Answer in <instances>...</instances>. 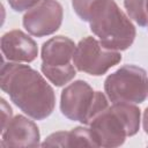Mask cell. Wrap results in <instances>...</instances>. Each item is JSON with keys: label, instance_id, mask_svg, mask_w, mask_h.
<instances>
[{"label": "cell", "instance_id": "6da1fadb", "mask_svg": "<svg viewBox=\"0 0 148 148\" xmlns=\"http://www.w3.org/2000/svg\"><path fill=\"white\" fill-rule=\"evenodd\" d=\"M0 87L15 105L32 119L43 120L54 110L53 88L29 65L3 61L0 71Z\"/></svg>", "mask_w": 148, "mask_h": 148}, {"label": "cell", "instance_id": "7a4b0ae2", "mask_svg": "<svg viewBox=\"0 0 148 148\" xmlns=\"http://www.w3.org/2000/svg\"><path fill=\"white\" fill-rule=\"evenodd\" d=\"M140 109L133 103H112L95 116L89 130L96 147L113 148L121 146L127 136H133L140 128Z\"/></svg>", "mask_w": 148, "mask_h": 148}, {"label": "cell", "instance_id": "3957f363", "mask_svg": "<svg viewBox=\"0 0 148 148\" xmlns=\"http://www.w3.org/2000/svg\"><path fill=\"white\" fill-rule=\"evenodd\" d=\"M90 30L108 49L125 51L132 46L136 30L114 0H105L89 21Z\"/></svg>", "mask_w": 148, "mask_h": 148}, {"label": "cell", "instance_id": "277c9868", "mask_svg": "<svg viewBox=\"0 0 148 148\" xmlns=\"http://www.w3.org/2000/svg\"><path fill=\"white\" fill-rule=\"evenodd\" d=\"M109 106L102 91H94L89 83L77 80L65 87L60 95V111L73 121L89 125L91 119Z\"/></svg>", "mask_w": 148, "mask_h": 148}, {"label": "cell", "instance_id": "5b68a950", "mask_svg": "<svg viewBox=\"0 0 148 148\" xmlns=\"http://www.w3.org/2000/svg\"><path fill=\"white\" fill-rule=\"evenodd\" d=\"M76 45L65 36H56L43 43L40 69L45 77L56 87H62L76 75V68L72 64Z\"/></svg>", "mask_w": 148, "mask_h": 148}, {"label": "cell", "instance_id": "8992f818", "mask_svg": "<svg viewBox=\"0 0 148 148\" xmlns=\"http://www.w3.org/2000/svg\"><path fill=\"white\" fill-rule=\"evenodd\" d=\"M104 90L112 103L140 104L148 97L147 72L135 65H124L105 79Z\"/></svg>", "mask_w": 148, "mask_h": 148}, {"label": "cell", "instance_id": "52a82bcc", "mask_svg": "<svg viewBox=\"0 0 148 148\" xmlns=\"http://www.w3.org/2000/svg\"><path fill=\"white\" fill-rule=\"evenodd\" d=\"M120 60L121 54L119 51L105 47L91 36L84 37L77 43L73 56L75 68L94 76L105 74L110 68L118 65Z\"/></svg>", "mask_w": 148, "mask_h": 148}, {"label": "cell", "instance_id": "ba28073f", "mask_svg": "<svg viewBox=\"0 0 148 148\" xmlns=\"http://www.w3.org/2000/svg\"><path fill=\"white\" fill-rule=\"evenodd\" d=\"M64 9L57 0H40L23 15L24 29L35 37H44L54 34L61 25Z\"/></svg>", "mask_w": 148, "mask_h": 148}, {"label": "cell", "instance_id": "9c48e42d", "mask_svg": "<svg viewBox=\"0 0 148 148\" xmlns=\"http://www.w3.org/2000/svg\"><path fill=\"white\" fill-rule=\"evenodd\" d=\"M40 133L37 125L22 114L10 119L2 130L1 147H37Z\"/></svg>", "mask_w": 148, "mask_h": 148}, {"label": "cell", "instance_id": "30bf717a", "mask_svg": "<svg viewBox=\"0 0 148 148\" xmlns=\"http://www.w3.org/2000/svg\"><path fill=\"white\" fill-rule=\"evenodd\" d=\"M3 58L14 62H31L38 56L36 42L22 30H10L0 40Z\"/></svg>", "mask_w": 148, "mask_h": 148}, {"label": "cell", "instance_id": "8fae6325", "mask_svg": "<svg viewBox=\"0 0 148 148\" xmlns=\"http://www.w3.org/2000/svg\"><path fill=\"white\" fill-rule=\"evenodd\" d=\"M43 147H96L90 130L75 127L72 131H62L50 134L42 143Z\"/></svg>", "mask_w": 148, "mask_h": 148}, {"label": "cell", "instance_id": "7c38bea8", "mask_svg": "<svg viewBox=\"0 0 148 148\" xmlns=\"http://www.w3.org/2000/svg\"><path fill=\"white\" fill-rule=\"evenodd\" d=\"M124 6L130 18L140 27H147V0H124Z\"/></svg>", "mask_w": 148, "mask_h": 148}, {"label": "cell", "instance_id": "4fadbf2b", "mask_svg": "<svg viewBox=\"0 0 148 148\" xmlns=\"http://www.w3.org/2000/svg\"><path fill=\"white\" fill-rule=\"evenodd\" d=\"M105 0H72L75 14L84 22H89L96 9Z\"/></svg>", "mask_w": 148, "mask_h": 148}, {"label": "cell", "instance_id": "5bb4252c", "mask_svg": "<svg viewBox=\"0 0 148 148\" xmlns=\"http://www.w3.org/2000/svg\"><path fill=\"white\" fill-rule=\"evenodd\" d=\"M9 6L15 12H24L32 8L40 0H7Z\"/></svg>", "mask_w": 148, "mask_h": 148}, {"label": "cell", "instance_id": "9a60e30c", "mask_svg": "<svg viewBox=\"0 0 148 148\" xmlns=\"http://www.w3.org/2000/svg\"><path fill=\"white\" fill-rule=\"evenodd\" d=\"M1 130H3L7 124L10 121L12 116H13V110L12 108L7 104L5 98H1Z\"/></svg>", "mask_w": 148, "mask_h": 148}, {"label": "cell", "instance_id": "2e32d148", "mask_svg": "<svg viewBox=\"0 0 148 148\" xmlns=\"http://www.w3.org/2000/svg\"><path fill=\"white\" fill-rule=\"evenodd\" d=\"M142 126H143V131H145V133L148 134V106H147V108L145 109V111H143Z\"/></svg>", "mask_w": 148, "mask_h": 148}, {"label": "cell", "instance_id": "e0dca14e", "mask_svg": "<svg viewBox=\"0 0 148 148\" xmlns=\"http://www.w3.org/2000/svg\"><path fill=\"white\" fill-rule=\"evenodd\" d=\"M147 15H148V0H147ZM147 27H148V23H147Z\"/></svg>", "mask_w": 148, "mask_h": 148}]
</instances>
